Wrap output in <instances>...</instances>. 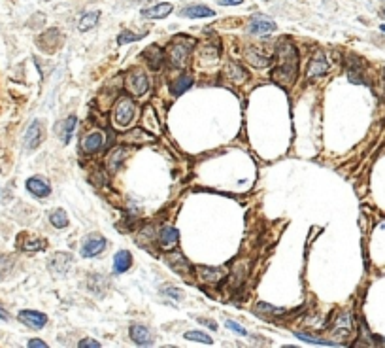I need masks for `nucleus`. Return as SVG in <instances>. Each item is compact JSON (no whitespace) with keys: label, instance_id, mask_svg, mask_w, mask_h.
Segmentation results:
<instances>
[{"label":"nucleus","instance_id":"nucleus-7","mask_svg":"<svg viewBox=\"0 0 385 348\" xmlns=\"http://www.w3.org/2000/svg\"><path fill=\"white\" fill-rule=\"evenodd\" d=\"M19 322L29 326L30 329H42L47 324V316L36 311H21L19 312Z\"/></svg>","mask_w":385,"mask_h":348},{"label":"nucleus","instance_id":"nucleus-21","mask_svg":"<svg viewBox=\"0 0 385 348\" xmlns=\"http://www.w3.org/2000/svg\"><path fill=\"white\" fill-rule=\"evenodd\" d=\"M191 85H192V76H189V74H183L181 78H178V80L172 83L170 91H172V95H174V97H178V95L185 93V91Z\"/></svg>","mask_w":385,"mask_h":348},{"label":"nucleus","instance_id":"nucleus-25","mask_svg":"<svg viewBox=\"0 0 385 348\" xmlns=\"http://www.w3.org/2000/svg\"><path fill=\"white\" fill-rule=\"evenodd\" d=\"M50 220H51V224L55 225L57 229H63V227H66V225H68V216H66V212L61 210V208H59V210L51 212Z\"/></svg>","mask_w":385,"mask_h":348},{"label":"nucleus","instance_id":"nucleus-3","mask_svg":"<svg viewBox=\"0 0 385 348\" xmlns=\"http://www.w3.org/2000/svg\"><path fill=\"white\" fill-rule=\"evenodd\" d=\"M185 36H179L178 40H174L168 48V57H170V65L172 66H181L185 63L187 55L191 51V42L189 40H183Z\"/></svg>","mask_w":385,"mask_h":348},{"label":"nucleus","instance_id":"nucleus-15","mask_svg":"<svg viewBox=\"0 0 385 348\" xmlns=\"http://www.w3.org/2000/svg\"><path fill=\"white\" fill-rule=\"evenodd\" d=\"M130 265H132L130 252L128 250H119L114 257V271L115 273H125V271H128Z\"/></svg>","mask_w":385,"mask_h":348},{"label":"nucleus","instance_id":"nucleus-35","mask_svg":"<svg viewBox=\"0 0 385 348\" xmlns=\"http://www.w3.org/2000/svg\"><path fill=\"white\" fill-rule=\"evenodd\" d=\"M100 348V342H97L94 339H83V341H79V348Z\"/></svg>","mask_w":385,"mask_h":348},{"label":"nucleus","instance_id":"nucleus-30","mask_svg":"<svg viewBox=\"0 0 385 348\" xmlns=\"http://www.w3.org/2000/svg\"><path fill=\"white\" fill-rule=\"evenodd\" d=\"M142 34H134V32H121L119 38H117V44H130V42H138V40H142Z\"/></svg>","mask_w":385,"mask_h":348},{"label":"nucleus","instance_id":"nucleus-36","mask_svg":"<svg viewBox=\"0 0 385 348\" xmlns=\"http://www.w3.org/2000/svg\"><path fill=\"white\" fill-rule=\"evenodd\" d=\"M29 346L30 348H45L47 344L43 341H40V339H32V341H29Z\"/></svg>","mask_w":385,"mask_h":348},{"label":"nucleus","instance_id":"nucleus-12","mask_svg":"<svg viewBox=\"0 0 385 348\" xmlns=\"http://www.w3.org/2000/svg\"><path fill=\"white\" fill-rule=\"evenodd\" d=\"M130 339L136 342V344H140V346H146V344H151V331L148 327L140 326V324H134V326H130Z\"/></svg>","mask_w":385,"mask_h":348},{"label":"nucleus","instance_id":"nucleus-28","mask_svg":"<svg viewBox=\"0 0 385 348\" xmlns=\"http://www.w3.org/2000/svg\"><path fill=\"white\" fill-rule=\"evenodd\" d=\"M23 248H25L27 252H36V250H42V248H45V240H42V239H27V242L23 244Z\"/></svg>","mask_w":385,"mask_h":348},{"label":"nucleus","instance_id":"nucleus-37","mask_svg":"<svg viewBox=\"0 0 385 348\" xmlns=\"http://www.w3.org/2000/svg\"><path fill=\"white\" fill-rule=\"evenodd\" d=\"M199 322H200V324H206V326L210 327V329H214V331H215V329H217V324H215L214 320H204V318H199Z\"/></svg>","mask_w":385,"mask_h":348},{"label":"nucleus","instance_id":"nucleus-8","mask_svg":"<svg viewBox=\"0 0 385 348\" xmlns=\"http://www.w3.org/2000/svg\"><path fill=\"white\" fill-rule=\"evenodd\" d=\"M42 137H43L42 123H40L38 119H34V121L30 123L29 129H27V135H25V146H27V150H36V148L40 146V142H42Z\"/></svg>","mask_w":385,"mask_h":348},{"label":"nucleus","instance_id":"nucleus-23","mask_svg":"<svg viewBox=\"0 0 385 348\" xmlns=\"http://www.w3.org/2000/svg\"><path fill=\"white\" fill-rule=\"evenodd\" d=\"M99 17H100V12H89V14H85L81 19H79V25H78V29L81 30V32H85V30H91L99 23Z\"/></svg>","mask_w":385,"mask_h":348},{"label":"nucleus","instance_id":"nucleus-5","mask_svg":"<svg viewBox=\"0 0 385 348\" xmlns=\"http://www.w3.org/2000/svg\"><path fill=\"white\" fill-rule=\"evenodd\" d=\"M104 248H106V240L102 239L100 235L93 233V235H89L85 239V242H83L81 255H83V257H94V255H99Z\"/></svg>","mask_w":385,"mask_h":348},{"label":"nucleus","instance_id":"nucleus-22","mask_svg":"<svg viewBox=\"0 0 385 348\" xmlns=\"http://www.w3.org/2000/svg\"><path fill=\"white\" fill-rule=\"evenodd\" d=\"M183 17H212L214 15V10H210L206 6H189L181 12Z\"/></svg>","mask_w":385,"mask_h":348},{"label":"nucleus","instance_id":"nucleus-40","mask_svg":"<svg viewBox=\"0 0 385 348\" xmlns=\"http://www.w3.org/2000/svg\"><path fill=\"white\" fill-rule=\"evenodd\" d=\"M381 89H383V93H385V70L383 74H381Z\"/></svg>","mask_w":385,"mask_h":348},{"label":"nucleus","instance_id":"nucleus-14","mask_svg":"<svg viewBox=\"0 0 385 348\" xmlns=\"http://www.w3.org/2000/svg\"><path fill=\"white\" fill-rule=\"evenodd\" d=\"M172 10H174V6L168 4V2H164V4H155V6L151 8H143L142 15L143 17H151V19H163V17L172 14Z\"/></svg>","mask_w":385,"mask_h":348},{"label":"nucleus","instance_id":"nucleus-10","mask_svg":"<svg viewBox=\"0 0 385 348\" xmlns=\"http://www.w3.org/2000/svg\"><path fill=\"white\" fill-rule=\"evenodd\" d=\"M104 142H106V137L102 133H99V130L97 133H89L87 137L81 138V150L85 153H94L104 146Z\"/></svg>","mask_w":385,"mask_h":348},{"label":"nucleus","instance_id":"nucleus-11","mask_svg":"<svg viewBox=\"0 0 385 348\" xmlns=\"http://www.w3.org/2000/svg\"><path fill=\"white\" fill-rule=\"evenodd\" d=\"M328 72V63L323 53H317L312 63H310V68H308V78H317V76H323V74Z\"/></svg>","mask_w":385,"mask_h":348},{"label":"nucleus","instance_id":"nucleus-41","mask_svg":"<svg viewBox=\"0 0 385 348\" xmlns=\"http://www.w3.org/2000/svg\"><path fill=\"white\" fill-rule=\"evenodd\" d=\"M381 17H385V10H381Z\"/></svg>","mask_w":385,"mask_h":348},{"label":"nucleus","instance_id":"nucleus-20","mask_svg":"<svg viewBox=\"0 0 385 348\" xmlns=\"http://www.w3.org/2000/svg\"><path fill=\"white\" fill-rule=\"evenodd\" d=\"M146 59L153 70H159L161 65H163V51L159 50V46H151L146 50Z\"/></svg>","mask_w":385,"mask_h":348},{"label":"nucleus","instance_id":"nucleus-31","mask_svg":"<svg viewBox=\"0 0 385 348\" xmlns=\"http://www.w3.org/2000/svg\"><path fill=\"white\" fill-rule=\"evenodd\" d=\"M257 311L263 312V314H270V316H274V314H281L283 309H276V307H272V304H268V303H259L257 304Z\"/></svg>","mask_w":385,"mask_h":348},{"label":"nucleus","instance_id":"nucleus-26","mask_svg":"<svg viewBox=\"0 0 385 348\" xmlns=\"http://www.w3.org/2000/svg\"><path fill=\"white\" fill-rule=\"evenodd\" d=\"M185 339L187 341H197V342H202V344H212V339L208 337L206 333H202V331H187L185 333Z\"/></svg>","mask_w":385,"mask_h":348},{"label":"nucleus","instance_id":"nucleus-16","mask_svg":"<svg viewBox=\"0 0 385 348\" xmlns=\"http://www.w3.org/2000/svg\"><path fill=\"white\" fill-rule=\"evenodd\" d=\"M159 239H161V244H163L164 248H172L174 244H178L179 233L178 229H174V227H163L161 233H159Z\"/></svg>","mask_w":385,"mask_h":348},{"label":"nucleus","instance_id":"nucleus-19","mask_svg":"<svg viewBox=\"0 0 385 348\" xmlns=\"http://www.w3.org/2000/svg\"><path fill=\"white\" fill-rule=\"evenodd\" d=\"M199 275H200V280H204V282H219L223 276H225V269L199 267Z\"/></svg>","mask_w":385,"mask_h":348},{"label":"nucleus","instance_id":"nucleus-29","mask_svg":"<svg viewBox=\"0 0 385 348\" xmlns=\"http://www.w3.org/2000/svg\"><path fill=\"white\" fill-rule=\"evenodd\" d=\"M228 76H230L234 81H244L246 78H248L242 68H240V66H236V65H228Z\"/></svg>","mask_w":385,"mask_h":348},{"label":"nucleus","instance_id":"nucleus-6","mask_svg":"<svg viewBox=\"0 0 385 348\" xmlns=\"http://www.w3.org/2000/svg\"><path fill=\"white\" fill-rule=\"evenodd\" d=\"M250 32L257 34V36H263V34H268V32H274L276 30V23L268 19V17H264V15H255L253 19H251L250 27H248Z\"/></svg>","mask_w":385,"mask_h":348},{"label":"nucleus","instance_id":"nucleus-34","mask_svg":"<svg viewBox=\"0 0 385 348\" xmlns=\"http://www.w3.org/2000/svg\"><path fill=\"white\" fill-rule=\"evenodd\" d=\"M163 291H164V293H168L170 297L178 299V301H181V299H183V291H181V290H176V288H170V286H168V288H164Z\"/></svg>","mask_w":385,"mask_h":348},{"label":"nucleus","instance_id":"nucleus-18","mask_svg":"<svg viewBox=\"0 0 385 348\" xmlns=\"http://www.w3.org/2000/svg\"><path fill=\"white\" fill-rule=\"evenodd\" d=\"M143 125H146V129L151 130L153 135H159V133H161L157 114H155V110L151 108V106H148V108L143 110Z\"/></svg>","mask_w":385,"mask_h":348},{"label":"nucleus","instance_id":"nucleus-42","mask_svg":"<svg viewBox=\"0 0 385 348\" xmlns=\"http://www.w3.org/2000/svg\"><path fill=\"white\" fill-rule=\"evenodd\" d=\"M381 30H383V32H385V25H381Z\"/></svg>","mask_w":385,"mask_h":348},{"label":"nucleus","instance_id":"nucleus-2","mask_svg":"<svg viewBox=\"0 0 385 348\" xmlns=\"http://www.w3.org/2000/svg\"><path fill=\"white\" fill-rule=\"evenodd\" d=\"M134 102L132 99H127V97H121L117 104H115L114 108V123L119 125V127H128L130 121H132V117H134Z\"/></svg>","mask_w":385,"mask_h":348},{"label":"nucleus","instance_id":"nucleus-9","mask_svg":"<svg viewBox=\"0 0 385 348\" xmlns=\"http://www.w3.org/2000/svg\"><path fill=\"white\" fill-rule=\"evenodd\" d=\"M72 265V255L70 254H57L50 259V271L55 276H64L66 271Z\"/></svg>","mask_w":385,"mask_h":348},{"label":"nucleus","instance_id":"nucleus-4","mask_svg":"<svg viewBox=\"0 0 385 348\" xmlns=\"http://www.w3.org/2000/svg\"><path fill=\"white\" fill-rule=\"evenodd\" d=\"M150 87V81L146 78V74L142 72H130L127 76V89L134 97H142Z\"/></svg>","mask_w":385,"mask_h":348},{"label":"nucleus","instance_id":"nucleus-39","mask_svg":"<svg viewBox=\"0 0 385 348\" xmlns=\"http://www.w3.org/2000/svg\"><path fill=\"white\" fill-rule=\"evenodd\" d=\"M0 318H2V320H8V318H10V316H8V312L4 311L2 307H0Z\"/></svg>","mask_w":385,"mask_h":348},{"label":"nucleus","instance_id":"nucleus-13","mask_svg":"<svg viewBox=\"0 0 385 348\" xmlns=\"http://www.w3.org/2000/svg\"><path fill=\"white\" fill-rule=\"evenodd\" d=\"M27 189H29L30 193L36 195V197H47L51 193L50 184H47L45 180H42V178H38V176L27 180Z\"/></svg>","mask_w":385,"mask_h":348},{"label":"nucleus","instance_id":"nucleus-24","mask_svg":"<svg viewBox=\"0 0 385 348\" xmlns=\"http://www.w3.org/2000/svg\"><path fill=\"white\" fill-rule=\"evenodd\" d=\"M125 155H127V150H125V148H115L114 152L108 155V167L112 168V170H115V168L121 165Z\"/></svg>","mask_w":385,"mask_h":348},{"label":"nucleus","instance_id":"nucleus-17","mask_svg":"<svg viewBox=\"0 0 385 348\" xmlns=\"http://www.w3.org/2000/svg\"><path fill=\"white\" fill-rule=\"evenodd\" d=\"M74 125H76V116H68L63 123L59 125L57 133H59V137H61V140H63L64 144H68V142H70L72 133H74Z\"/></svg>","mask_w":385,"mask_h":348},{"label":"nucleus","instance_id":"nucleus-32","mask_svg":"<svg viewBox=\"0 0 385 348\" xmlns=\"http://www.w3.org/2000/svg\"><path fill=\"white\" fill-rule=\"evenodd\" d=\"M12 263L14 261L10 259V257H0V278L8 276V273L12 271Z\"/></svg>","mask_w":385,"mask_h":348},{"label":"nucleus","instance_id":"nucleus-38","mask_svg":"<svg viewBox=\"0 0 385 348\" xmlns=\"http://www.w3.org/2000/svg\"><path fill=\"white\" fill-rule=\"evenodd\" d=\"M223 6H234V4H242V0H217Z\"/></svg>","mask_w":385,"mask_h":348},{"label":"nucleus","instance_id":"nucleus-1","mask_svg":"<svg viewBox=\"0 0 385 348\" xmlns=\"http://www.w3.org/2000/svg\"><path fill=\"white\" fill-rule=\"evenodd\" d=\"M278 57L279 65L276 66V70L272 72V78L281 83V85H291L295 78H297V66H299V53L295 50L289 40L278 44Z\"/></svg>","mask_w":385,"mask_h":348},{"label":"nucleus","instance_id":"nucleus-27","mask_svg":"<svg viewBox=\"0 0 385 348\" xmlns=\"http://www.w3.org/2000/svg\"><path fill=\"white\" fill-rule=\"evenodd\" d=\"M295 335H297V339H302V341L310 342V344H323V346H334V342L323 341V339H315V337H310V335H306V333H299V331H297Z\"/></svg>","mask_w":385,"mask_h":348},{"label":"nucleus","instance_id":"nucleus-33","mask_svg":"<svg viewBox=\"0 0 385 348\" xmlns=\"http://www.w3.org/2000/svg\"><path fill=\"white\" fill-rule=\"evenodd\" d=\"M227 327H228V329H232V331H236L238 335H248V331H246V329H244L240 324L232 322V320H227Z\"/></svg>","mask_w":385,"mask_h":348}]
</instances>
